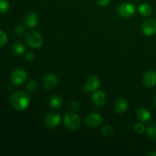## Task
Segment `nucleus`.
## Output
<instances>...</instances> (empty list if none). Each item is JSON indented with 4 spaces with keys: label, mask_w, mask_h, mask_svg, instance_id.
<instances>
[{
    "label": "nucleus",
    "mask_w": 156,
    "mask_h": 156,
    "mask_svg": "<svg viewBox=\"0 0 156 156\" xmlns=\"http://www.w3.org/2000/svg\"><path fill=\"white\" fill-rule=\"evenodd\" d=\"M30 103V98L28 94L21 91L14 92L10 97V104L15 109L24 111L28 108Z\"/></svg>",
    "instance_id": "f257e3e1"
},
{
    "label": "nucleus",
    "mask_w": 156,
    "mask_h": 156,
    "mask_svg": "<svg viewBox=\"0 0 156 156\" xmlns=\"http://www.w3.org/2000/svg\"><path fill=\"white\" fill-rule=\"evenodd\" d=\"M63 122L65 126L71 130L79 129L81 124V120L79 115L73 112H68L64 116Z\"/></svg>",
    "instance_id": "f03ea898"
},
{
    "label": "nucleus",
    "mask_w": 156,
    "mask_h": 156,
    "mask_svg": "<svg viewBox=\"0 0 156 156\" xmlns=\"http://www.w3.org/2000/svg\"><path fill=\"white\" fill-rule=\"evenodd\" d=\"M26 41L27 44L32 48L37 49L42 46L43 37L41 34L35 30L29 32L26 36Z\"/></svg>",
    "instance_id": "7ed1b4c3"
},
{
    "label": "nucleus",
    "mask_w": 156,
    "mask_h": 156,
    "mask_svg": "<svg viewBox=\"0 0 156 156\" xmlns=\"http://www.w3.org/2000/svg\"><path fill=\"white\" fill-rule=\"evenodd\" d=\"M135 12V6L133 4L129 2L123 3L117 8V13L122 18H131L132 16H133Z\"/></svg>",
    "instance_id": "20e7f679"
},
{
    "label": "nucleus",
    "mask_w": 156,
    "mask_h": 156,
    "mask_svg": "<svg viewBox=\"0 0 156 156\" xmlns=\"http://www.w3.org/2000/svg\"><path fill=\"white\" fill-rule=\"evenodd\" d=\"M142 30L146 36H152L156 33V21L153 18L146 19L142 25Z\"/></svg>",
    "instance_id": "39448f33"
},
{
    "label": "nucleus",
    "mask_w": 156,
    "mask_h": 156,
    "mask_svg": "<svg viewBox=\"0 0 156 156\" xmlns=\"http://www.w3.org/2000/svg\"><path fill=\"white\" fill-rule=\"evenodd\" d=\"M103 122V118L101 115L98 113H91L86 117L85 119V123L88 127L95 128L100 126Z\"/></svg>",
    "instance_id": "423d86ee"
},
{
    "label": "nucleus",
    "mask_w": 156,
    "mask_h": 156,
    "mask_svg": "<svg viewBox=\"0 0 156 156\" xmlns=\"http://www.w3.org/2000/svg\"><path fill=\"white\" fill-rule=\"evenodd\" d=\"M61 122V117L58 113L51 112L47 114L45 117L46 126L50 128H56Z\"/></svg>",
    "instance_id": "0eeeda50"
},
{
    "label": "nucleus",
    "mask_w": 156,
    "mask_h": 156,
    "mask_svg": "<svg viewBox=\"0 0 156 156\" xmlns=\"http://www.w3.org/2000/svg\"><path fill=\"white\" fill-rule=\"evenodd\" d=\"M27 78V73L25 70L18 69H15L11 75V80L12 82L15 85H19L24 82Z\"/></svg>",
    "instance_id": "6e6552de"
},
{
    "label": "nucleus",
    "mask_w": 156,
    "mask_h": 156,
    "mask_svg": "<svg viewBox=\"0 0 156 156\" xmlns=\"http://www.w3.org/2000/svg\"><path fill=\"white\" fill-rule=\"evenodd\" d=\"M100 85L101 81L99 78L97 76H91L88 77L84 88L86 91H96L100 87Z\"/></svg>",
    "instance_id": "1a4fd4ad"
},
{
    "label": "nucleus",
    "mask_w": 156,
    "mask_h": 156,
    "mask_svg": "<svg viewBox=\"0 0 156 156\" xmlns=\"http://www.w3.org/2000/svg\"><path fill=\"white\" fill-rule=\"evenodd\" d=\"M57 77L53 74L46 75L43 79V85L47 90H52L57 85Z\"/></svg>",
    "instance_id": "9d476101"
},
{
    "label": "nucleus",
    "mask_w": 156,
    "mask_h": 156,
    "mask_svg": "<svg viewBox=\"0 0 156 156\" xmlns=\"http://www.w3.org/2000/svg\"><path fill=\"white\" fill-rule=\"evenodd\" d=\"M91 99H92L93 103L96 106L101 107L103 105H105V104L106 103L107 97L106 94H105V93L104 91H101V90H96L93 93Z\"/></svg>",
    "instance_id": "9b49d317"
},
{
    "label": "nucleus",
    "mask_w": 156,
    "mask_h": 156,
    "mask_svg": "<svg viewBox=\"0 0 156 156\" xmlns=\"http://www.w3.org/2000/svg\"><path fill=\"white\" fill-rule=\"evenodd\" d=\"M143 82L146 86L152 87L156 85V72L150 70L146 73L143 76Z\"/></svg>",
    "instance_id": "f8f14e48"
},
{
    "label": "nucleus",
    "mask_w": 156,
    "mask_h": 156,
    "mask_svg": "<svg viewBox=\"0 0 156 156\" xmlns=\"http://www.w3.org/2000/svg\"><path fill=\"white\" fill-rule=\"evenodd\" d=\"M24 24L26 26L28 27H34L37 24H38V17L37 14L34 13V12H30V13L27 14L24 17Z\"/></svg>",
    "instance_id": "ddd939ff"
},
{
    "label": "nucleus",
    "mask_w": 156,
    "mask_h": 156,
    "mask_svg": "<svg viewBox=\"0 0 156 156\" xmlns=\"http://www.w3.org/2000/svg\"><path fill=\"white\" fill-rule=\"evenodd\" d=\"M137 119L141 123H148L151 120L150 112L146 108H140L136 113Z\"/></svg>",
    "instance_id": "4468645a"
},
{
    "label": "nucleus",
    "mask_w": 156,
    "mask_h": 156,
    "mask_svg": "<svg viewBox=\"0 0 156 156\" xmlns=\"http://www.w3.org/2000/svg\"><path fill=\"white\" fill-rule=\"evenodd\" d=\"M128 108V103L125 99L120 98L119 100H117V101L114 103V109L115 112H117V114H122V113H124L125 111L127 110Z\"/></svg>",
    "instance_id": "2eb2a0df"
},
{
    "label": "nucleus",
    "mask_w": 156,
    "mask_h": 156,
    "mask_svg": "<svg viewBox=\"0 0 156 156\" xmlns=\"http://www.w3.org/2000/svg\"><path fill=\"white\" fill-rule=\"evenodd\" d=\"M62 105V99L58 94L53 95L50 100V106L52 109H59Z\"/></svg>",
    "instance_id": "dca6fc26"
},
{
    "label": "nucleus",
    "mask_w": 156,
    "mask_h": 156,
    "mask_svg": "<svg viewBox=\"0 0 156 156\" xmlns=\"http://www.w3.org/2000/svg\"><path fill=\"white\" fill-rule=\"evenodd\" d=\"M138 11L143 16H149L152 12V9L148 3H142L139 6Z\"/></svg>",
    "instance_id": "f3484780"
},
{
    "label": "nucleus",
    "mask_w": 156,
    "mask_h": 156,
    "mask_svg": "<svg viewBox=\"0 0 156 156\" xmlns=\"http://www.w3.org/2000/svg\"><path fill=\"white\" fill-rule=\"evenodd\" d=\"M12 51L15 56H20V55H22L24 53L25 47H24V45L22 43H15V44L12 45Z\"/></svg>",
    "instance_id": "a211bd4d"
},
{
    "label": "nucleus",
    "mask_w": 156,
    "mask_h": 156,
    "mask_svg": "<svg viewBox=\"0 0 156 156\" xmlns=\"http://www.w3.org/2000/svg\"><path fill=\"white\" fill-rule=\"evenodd\" d=\"M146 133L149 138L153 141H156V123H152L146 129Z\"/></svg>",
    "instance_id": "6ab92c4d"
},
{
    "label": "nucleus",
    "mask_w": 156,
    "mask_h": 156,
    "mask_svg": "<svg viewBox=\"0 0 156 156\" xmlns=\"http://www.w3.org/2000/svg\"><path fill=\"white\" fill-rule=\"evenodd\" d=\"M114 133V129H113L112 126H110V125H105V126H104L103 127L101 128V133L103 134L104 136H113Z\"/></svg>",
    "instance_id": "aec40b11"
},
{
    "label": "nucleus",
    "mask_w": 156,
    "mask_h": 156,
    "mask_svg": "<svg viewBox=\"0 0 156 156\" xmlns=\"http://www.w3.org/2000/svg\"><path fill=\"white\" fill-rule=\"evenodd\" d=\"M26 88L30 93H34L37 89V82L34 80H29L26 85Z\"/></svg>",
    "instance_id": "412c9836"
},
{
    "label": "nucleus",
    "mask_w": 156,
    "mask_h": 156,
    "mask_svg": "<svg viewBox=\"0 0 156 156\" xmlns=\"http://www.w3.org/2000/svg\"><path fill=\"white\" fill-rule=\"evenodd\" d=\"M9 3L7 0H0V14H5L9 12Z\"/></svg>",
    "instance_id": "4be33fe9"
},
{
    "label": "nucleus",
    "mask_w": 156,
    "mask_h": 156,
    "mask_svg": "<svg viewBox=\"0 0 156 156\" xmlns=\"http://www.w3.org/2000/svg\"><path fill=\"white\" fill-rule=\"evenodd\" d=\"M7 35L3 31L2 29H0V47H2L7 43Z\"/></svg>",
    "instance_id": "5701e85b"
},
{
    "label": "nucleus",
    "mask_w": 156,
    "mask_h": 156,
    "mask_svg": "<svg viewBox=\"0 0 156 156\" xmlns=\"http://www.w3.org/2000/svg\"><path fill=\"white\" fill-rule=\"evenodd\" d=\"M133 129H134V131H135L136 133H144L146 129L144 125H143V123H136V124H135Z\"/></svg>",
    "instance_id": "b1692460"
},
{
    "label": "nucleus",
    "mask_w": 156,
    "mask_h": 156,
    "mask_svg": "<svg viewBox=\"0 0 156 156\" xmlns=\"http://www.w3.org/2000/svg\"><path fill=\"white\" fill-rule=\"evenodd\" d=\"M14 32L18 36H22L24 33H25V30L24 27L21 25H17L16 27L14 28Z\"/></svg>",
    "instance_id": "393cba45"
},
{
    "label": "nucleus",
    "mask_w": 156,
    "mask_h": 156,
    "mask_svg": "<svg viewBox=\"0 0 156 156\" xmlns=\"http://www.w3.org/2000/svg\"><path fill=\"white\" fill-rule=\"evenodd\" d=\"M111 0H96V3L98 5L101 6V7H105L107 6L110 3Z\"/></svg>",
    "instance_id": "a878e982"
},
{
    "label": "nucleus",
    "mask_w": 156,
    "mask_h": 156,
    "mask_svg": "<svg viewBox=\"0 0 156 156\" xmlns=\"http://www.w3.org/2000/svg\"><path fill=\"white\" fill-rule=\"evenodd\" d=\"M79 107H80V105H79V104L78 103L77 101H72L69 105V108H71V109L74 110V111L79 110Z\"/></svg>",
    "instance_id": "bb28decb"
},
{
    "label": "nucleus",
    "mask_w": 156,
    "mask_h": 156,
    "mask_svg": "<svg viewBox=\"0 0 156 156\" xmlns=\"http://www.w3.org/2000/svg\"><path fill=\"white\" fill-rule=\"evenodd\" d=\"M25 58L27 61H29V62H32V61L34 60L35 54L33 53V52H30V53H27Z\"/></svg>",
    "instance_id": "cd10ccee"
},
{
    "label": "nucleus",
    "mask_w": 156,
    "mask_h": 156,
    "mask_svg": "<svg viewBox=\"0 0 156 156\" xmlns=\"http://www.w3.org/2000/svg\"><path fill=\"white\" fill-rule=\"evenodd\" d=\"M148 156H156V152H150V153L147 154Z\"/></svg>",
    "instance_id": "c85d7f7f"
},
{
    "label": "nucleus",
    "mask_w": 156,
    "mask_h": 156,
    "mask_svg": "<svg viewBox=\"0 0 156 156\" xmlns=\"http://www.w3.org/2000/svg\"><path fill=\"white\" fill-rule=\"evenodd\" d=\"M154 105H155V107L156 108V96L155 98V100H154Z\"/></svg>",
    "instance_id": "c756f323"
}]
</instances>
